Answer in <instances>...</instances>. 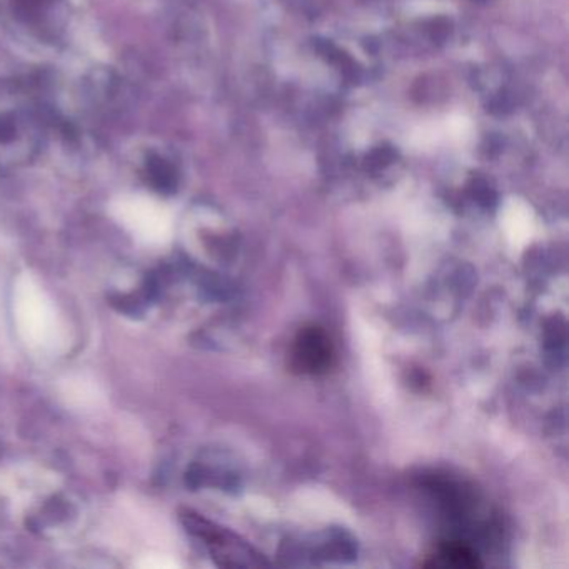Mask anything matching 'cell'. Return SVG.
Instances as JSON below:
<instances>
[{"mask_svg": "<svg viewBox=\"0 0 569 569\" xmlns=\"http://www.w3.org/2000/svg\"><path fill=\"white\" fill-rule=\"evenodd\" d=\"M438 561H435V566H455V568H476L481 565L476 558L475 552L471 549L466 548L462 545H446L445 548L439 551Z\"/></svg>", "mask_w": 569, "mask_h": 569, "instance_id": "cell-2", "label": "cell"}, {"mask_svg": "<svg viewBox=\"0 0 569 569\" xmlns=\"http://www.w3.org/2000/svg\"><path fill=\"white\" fill-rule=\"evenodd\" d=\"M331 359V341L322 329L306 328L299 332L292 349V365L296 369L318 375L329 368Z\"/></svg>", "mask_w": 569, "mask_h": 569, "instance_id": "cell-1", "label": "cell"}]
</instances>
